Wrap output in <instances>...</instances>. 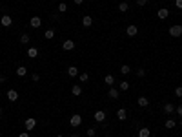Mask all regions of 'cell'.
I'll list each match as a JSON object with an SVG mask.
<instances>
[{
    "label": "cell",
    "instance_id": "obj_1",
    "mask_svg": "<svg viewBox=\"0 0 182 137\" xmlns=\"http://www.w3.org/2000/svg\"><path fill=\"white\" fill-rule=\"evenodd\" d=\"M69 124H71V128H78V126L82 124V115L80 113H73L71 119H69Z\"/></svg>",
    "mask_w": 182,
    "mask_h": 137
},
{
    "label": "cell",
    "instance_id": "obj_2",
    "mask_svg": "<svg viewBox=\"0 0 182 137\" xmlns=\"http://www.w3.org/2000/svg\"><path fill=\"white\" fill-rule=\"evenodd\" d=\"M24 126H26V132H33V130L37 128V119L27 117V119H26V123H24Z\"/></svg>",
    "mask_w": 182,
    "mask_h": 137
},
{
    "label": "cell",
    "instance_id": "obj_3",
    "mask_svg": "<svg viewBox=\"0 0 182 137\" xmlns=\"http://www.w3.org/2000/svg\"><path fill=\"white\" fill-rule=\"evenodd\" d=\"M169 35H171V37H180V35H182V26H178V24L171 26V28H169Z\"/></svg>",
    "mask_w": 182,
    "mask_h": 137
},
{
    "label": "cell",
    "instance_id": "obj_4",
    "mask_svg": "<svg viewBox=\"0 0 182 137\" xmlns=\"http://www.w3.org/2000/svg\"><path fill=\"white\" fill-rule=\"evenodd\" d=\"M6 97H7L9 102H17V101H18V91H17V90H9V91L6 93Z\"/></svg>",
    "mask_w": 182,
    "mask_h": 137
},
{
    "label": "cell",
    "instance_id": "obj_5",
    "mask_svg": "<svg viewBox=\"0 0 182 137\" xmlns=\"http://www.w3.org/2000/svg\"><path fill=\"white\" fill-rule=\"evenodd\" d=\"M93 117H95V121H97V123H104V121H106V112H104V110H97V112L93 113Z\"/></svg>",
    "mask_w": 182,
    "mask_h": 137
},
{
    "label": "cell",
    "instance_id": "obj_6",
    "mask_svg": "<svg viewBox=\"0 0 182 137\" xmlns=\"http://www.w3.org/2000/svg\"><path fill=\"white\" fill-rule=\"evenodd\" d=\"M29 26H31V28H35V29H38V28L42 26V18H40V17H31Z\"/></svg>",
    "mask_w": 182,
    "mask_h": 137
},
{
    "label": "cell",
    "instance_id": "obj_7",
    "mask_svg": "<svg viewBox=\"0 0 182 137\" xmlns=\"http://www.w3.org/2000/svg\"><path fill=\"white\" fill-rule=\"evenodd\" d=\"M0 24H2L4 28H9L13 24V18L9 17V15H4V17H0Z\"/></svg>",
    "mask_w": 182,
    "mask_h": 137
},
{
    "label": "cell",
    "instance_id": "obj_8",
    "mask_svg": "<svg viewBox=\"0 0 182 137\" xmlns=\"http://www.w3.org/2000/svg\"><path fill=\"white\" fill-rule=\"evenodd\" d=\"M62 49H64V51L75 49V40H64V42H62Z\"/></svg>",
    "mask_w": 182,
    "mask_h": 137
},
{
    "label": "cell",
    "instance_id": "obj_9",
    "mask_svg": "<svg viewBox=\"0 0 182 137\" xmlns=\"http://www.w3.org/2000/svg\"><path fill=\"white\" fill-rule=\"evenodd\" d=\"M71 93H73L75 97H80V95H82V86H80V84H73Z\"/></svg>",
    "mask_w": 182,
    "mask_h": 137
},
{
    "label": "cell",
    "instance_id": "obj_10",
    "mask_svg": "<svg viewBox=\"0 0 182 137\" xmlns=\"http://www.w3.org/2000/svg\"><path fill=\"white\" fill-rule=\"evenodd\" d=\"M117 119H119V121H126V119H127V112H126L124 108L117 110Z\"/></svg>",
    "mask_w": 182,
    "mask_h": 137
},
{
    "label": "cell",
    "instance_id": "obj_11",
    "mask_svg": "<svg viewBox=\"0 0 182 137\" xmlns=\"http://www.w3.org/2000/svg\"><path fill=\"white\" fill-rule=\"evenodd\" d=\"M91 24H93L91 15H86V17L82 18V26H84V28H91Z\"/></svg>",
    "mask_w": 182,
    "mask_h": 137
},
{
    "label": "cell",
    "instance_id": "obj_12",
    "mask_svg": "<svg viewBox=\"0 0 182 137\" xmlns=\"http://www.w3.org/2000/svg\"><path fill=\"white\" fill-rule=\"evenodd\" d=\"M137 102H138V106H142V108L149 106V99H147V97H144V95H142V97H138V99H137Z\"/></svg>",
    "mask_w": 182,
    "mask_h": 137
},
{
    "label": "cell",
    "instance_id": "obj_13",
    "mask_svg": "<svg viewBox=\"0 0 182 137\" xmlns=\"http://www.w3.org/2000/svg\"><path fill=\"white\" fill-rule=\"evenodd\" d=\"M164 113H175V104H171V102H166L164 104Z\"/></svg>",
    "mask_w": 182,
    "mask_h": 137
},
{
    "label": "cell",
    "instance_id": "obj_14",
    "mask_svg": "<svg viewBox=\"0 0 182 137\" xmlns=\"http://www.w3.org/2000/svg\"><path fill=\"white\" fill-rule=\"evenodd\" d=\"M157 17L164 20V18H168V17H169V11H168L166 7H162V9H158V11H157Z\"/></svg>",
    "mask_w": 182,
    "mask_h": 137
},
{
    "label": "cell",
    "instance_id": "obj_15",
    "mask_svg": "<svg viewBox=\"0 0 182 137\" xmlns=\"http://www.w3.org/2000/svg\"><path fill=\"white\" fill-rule=\"evenodd\" d=\"M126 33L129 35V37H135V35L138 33V28H137V26H127V29H126Z\"/></svg>",
    "mask_w": 182,
    "mask_h": 137
},
{
    "label": "cell",
    "instance_id": "obj_16",
    "mask_svg": "<svg viewBox=\"0 0 182 137\" xmlns=\"http://www.w3.org/2000/svg\"><path fill=\"white\" fill-rule=\"evenodd\" d=\"M119 95H120V93H119L117 88H109V91H108V97L109 99H119Z\"/></svg>",
    "mask_w": 182,
    "mask_h": 137
},
{
    "label": "cell",
    "instance_id": "obj_17",
    "mask_svg": "<svg viewBox=\"0 0 182 137\" xmlns=\"http://www.w3.org/2000/svg\"><path fill=\"white\" fill-rule=\"evenodd\" d=\"M27 57H29V59H37V57H38V49H37V48H29V49H27Z\"/></svg>",
    "mask_w": 182,
    "mask_h": 137
},
{
    "label": "cell",
    "instance_id": "obj_18",
    "mask_svg": "<svg viewBox=\"0 0 182 137\" xmlns=\"http://www.w3.org/2000/svg\"><path fill=\"white\" fill-rule=\"evenodd\" d=\"M17 75H18V77L27 75V68H26V66H18V68H17Z\"/></svg>",
    "mask_w": 182,
    "mask_h": 137
},
{
    "label": "cell",
    "instance_id": "obj_19",
    "mask_svg": "<svg viewBox=\"0 0 182 137\" xmlns=\"http://www.w3.org/2000/svg\"><path fill=\"white\" fill-rule=\"evenodd\" d=\"M68 75H69V77H77V75H78L77 66H69V68H68Z\"/></svg>",
    "mask_w": 182,
    "mask_h": 137
},
{
    "label": "cell",
    "instance_id": "obj_20",
    "mask_svg": "<svg viewBox=\"0 0 182 137\" xmlns=\"http://www.w3.org/2000/svg\"><path fill=\"white\" fill-rule=\"evenodd\" d=\"M149 135H151L149 128H140V130H138V137H149Z\"/></svg>",
    "mask_w": 182,
    "mask_h": 137
},
{
    "label": "cell",
    "instance_id": "obj_21",
    "mask_svg": "<svg viewBox=\"0 0 182 137\" xmlns=\"http://www.w3.org/2000/svg\"><path fill=\"white\" fill-rule=\"evenodd\" d=\"M175 126H177V121H173V119H168V121H166V124H164V128L171 130V128H175Z\"/></svg>",
    "mask_w": 182,
    "mask_h": 137
},
{
    "label": "cell",
    "instance_id": "obj_22",
    "mask_svg": "<svg viewBox=\"0 0 182 137\" xmlns=\"http://www.w3.org/2000/svg\"><path fill=\"white\" fill-rule=\"evenodd\" d=\"M127 9H129V4H127V2H120V4H119V11H120V13H126Z\"/></svg>",
    "mask_w": 182,
    "mask_h": 137
},
{
    "label": "cell",
    "instance_id": "obj_23",
    "mask_svg": "<svg viewBox=\"0 0 182 137\" xmlns=\"http://www.w3.org/2000/svg\"><path fill=\"white\" fill-rule=\"evenodd\" d=\"M104 82H106V84H108V86H113V84H115V77H113V75H106V79H104Z\"/></svg>",
    "mask_w": 182,
    "mask_h": 137
},
{
    "label": "cell",
    "instance_id": "obj_24",
    "mask_svg": "<svg viewBox=\"0 0 182 137\" xmlns=\"http://www.w3.org/2000/svg\"><path fill=\"white\" fill-rule=\"evenodd\" d=\"M120 73H122V75H127V73H131V68L127 64H122L120 66Z\"/></svg>",
    "mask_w": 182,
    "mask_h": 137
},
{
    "label": "cell",
    "instance_id": "obj_25",
    "mask_svg": "<svg viewBox=\"0 0 182 137\" xmlns=\"http://www.w3.org/2000/svg\"><path fill=\"white\" fill-rule=\"evenodd\" d=\"M44 37H46L47 40H51L53 37H55V29H46V33H44Z\"/></svg>",
    "mask_w": 182,
    "mask_h": 137
},
{
    "label": "cell",
    "instance_id": "obj_26",
    "mask_svg": "<svg viewBox=\"0 0 182 137\" xmlns=\"http://www.w3.org/2000/svg\"><path fill=\"white\" fill-rule=\"evenodd\" d=\"M29 40H31V38H29V35H27V33H24L22 37H20V44H24V46H26V44H29Z\"/></svg>",
    "mask_w": 182,
    "mask_h": 137
},
{
    "label": "cell",
    "instance_id": "obj_27",
    "mask_svg": "<svg viewBox=\"0 0 182 137\" xmlns=\"http://www.w3.org/2000/svg\"><path fill=\"white\" fill-rule=\"evenodd\" d=\"M58 11H60V13H66V11H68V4H66V2H60V4H58Z\"/></svg>",
    "mask_w": 182,
    "mask_h": 137
},
{
    "label": "cell",
    "instance_id": "obj_28",
    "mask_svg": "<svg viewBox=\"0 0 182 137\" xmlns=\"http://www.w3.org/2000/svg\"><path fill=\"white\" fill-rule=\"evenodd\" d=\"M126 90H129V82L122 80V82H120V91H126Z\"/></svg>",
    "mask_w": 182,
    "mask_h": 137
},
{
    "label": "cell",
    "instance_id": "obj_29",
    "mask_svg": "<svg viewBox=\"0 0 182 137\" xmlns=\"http://www.w3.org/2000/svg\"><path fill=\"white\" fill-rule=\"evenodd\" d=\"M78 79H80V82H88L89 75H88V73H78Z\"/></svg>",
    "mask_w": 182,
    "mask_h": 137
},
{
    "label": "cell",
    "instance_id": "obj_30",
    "mask_svg": "<svg viewBox=\"0 0 182 137\" xmlns=\"http://www.w3.org/2000/svg\"><path fill=\"white\" fill-rule=\"evenodd\" d=\"M86 133H88V137H95L97 130H95V128H88V132H86Z\"/></svg>",
    "mask_w": 182,
    "mask_h": 137
},
{
    "label": "cell",
    "instance_id": "obj_31",
    "mask_svg": "<svg viewBox=\"0 0 182 137\" xmlns=\"http://www.w3.org/2000/svg\"><path fill=\"white\" fill-rule=\"evenodd\" d=\"M137 75H138V77H144V75H146V70H144V68H138V70H137Z\"/></svg>",
    "mask_w": 182,
    "mask_h": 137
},
{
    "label": "cell",
    "instance_id": "obj_32",
    "mask_svg": "<svg viewBox=\"0 0 182 137\" xmlns=\"http://www.w3.org/2000/svg\"><path fill=\"white\" fill-rule=\"evenodd\" d=\"M175 95H177V97H182V86H177V88H175Z\"/></svg>",
    "mask_w": 182,
    "mask_h": 137
},
{
    "label": "cell",
    "instance_id": "obj_33",
    "mask_svg": "<svg viewBox=\"0 0 182 137\" xmlns=\"http://www.w3.org/2000/svg\"><path fill=\"white\" fill-rule=\"evenodd\" d=\"M31 79H33V82H38V80H40V75H38V73H33Z\"/></svg>",
    "mask_w": 182,
    "mask_h": 137
},
{
    "label": "cell",
    "instance_id": "obj_34",
    "mask_svg": "<svg viewBox=\"0 0 182 137\" xmlns=\"http://www.w3.org/2000/svg\"><path fill=\"white\" fill-rule=\"evenodd\" d=\"M175 113H178V117H182V104H180L178 108H175Z\"/></svg>",
    "mask_w": 182,
    "mask_h": 137
},
{
    "label": "cell",
    "instance_id": "obj_35",
    "mask_svg": "<svg viewBox=\"0 0 182 137\" xmlns=\"http://www.w3.org/2000/svg\"><path fill=\"white\" fill-rule=\"evenodd\" d=\"M137 4L142 7V6H146V4H147V0H137Z\"/></svg>",
    "mask_w": 182,
    "mask_h": 137
},
{
    "label": "cell",
    "instance_id": "obj_36",
    "mask_svg": "<svg viewBox=\"0 0 182 137\" xmlns=\"http://www.w3.org/2000/svg\"><path fill=\"white\" fill-rule=\"evenodd\" d=\"M175 6H177L178 9H182V0H175Z\"/></svg>",
    "mask_w": 182,
    "mask_h": 137
},
{
    "label": "cell",
    "instance_id": "obj_37",
    "mask_svg": "<svg viewBox=\"0 0 182 137\" xmlns=\"http://www.w3.org/2000/svg\"><path fill=\"white\" fill-rule=\"evenodd\" d=\"M18 137H29V132H22V133H18Z\"/></svg>",
    "mask_w": 182,
    "mask_h": 137
},
{
    "label": "cell",
    "instance_id": "obj_38",
    "mask_svg": "<svg viewBox=\"0 0 182 137\" xmlns=\"http://www.w3.org/2000/svg\"><path fill=\"white\" fill-rule=\"evenodd\" d=\"M73 2H75V6H80V4L84 2V0H73Z\"/></svg>",
    "mask_w": 182,
    "mask_h": 137
},
{
    "label": "cell",
    "instance_id": "obj_39",
    "mask_svg": "<svg viewBox=\"0 0 182 137\" xmlns=\"http://www.w3.org/2000/svg\"><path fill=\"white\" fill-rule=\"evenodd\" d=\"M69 137H78V133H71V135H69Z\"/></svg>",
    "mask_w": 182,
    "mask_h": 137
},
{
    "label": "cell",
    "instance_id": "obj_40",
    "mask_svg": "<svg viewBox=\"0 0 182 137\" xmlns=\"http://www.w3.org/2000/svg\"><path fill=\"white\" fill-rule=\"evenodd\" d=\"M2 113H4V112H2V108H0V117H2Z\"/></svg>",
    "mask_w": 182,
    "mask_h": 137
},
{
    "label": "cell",
    "instance_id": "obj_41",
    "mask_svg": "<svg viewBox=\"0 0 182 137\" xmlns=\"http://www.w3.org/2000/svg\"><path fill=\"white\" fill-rule=\"evenodd\" d=\"M178 126H182V119H180V123H178Z\"/></svg>",
    "mask_w": 182,
    "mask_h": 137
},
{
    "label": "cell",
    "instance_id": "obj_42",
    "mask_svg": "<svg viewBox=\"0 0 182 137\" xmlns=\"http://www.w3.org/2000/svg\"><path fill=\"white\" fill-rule=\"evenodd\" d=\"M57 137H64V135H57Z\"/></svg>",
    "mask_w": 182,
    "mask_h": 137
},
{
    "label": "cell",
    "instance_id": "obj_43",
    "mask_svg": "<svg viewBox=\"0 0 182 137\" xmlns=\"http://www.w3.org/2000/svg\"><path fill=\"white\" fill-rule=\"evenodd\" d=\"M53 2H58V0H53Z\"/></svg>",
    "mask_w": 182,
    "mask_h": 137
}]
</instances>
